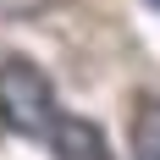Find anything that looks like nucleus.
Here are the masks:
<instances>
[{
    "label": "nucleus",
    "mask_w": 160,
    "mask_h": 160,
    "mask_svg": "<svg viewBox=\"0 0 160 160\" xmlns=\"http://www.w3.org/2000/svg\"><path fill=\"white\" fill-rule=\"evenodd\" d=\"M50 160H111V144L105 132L88 122V116H55L50 127Z\"/></svg>",
    "instance_id": "obj_2"
},
{
    "label": "nucleus",
    "mask_w": 160,
    "mask_h": 160,
    "mask_svg": "<svg viewBox=\"0 0 160 160\" xmlns=\"http://www.w3.org/2000/svg\"><path fill=\"white\" fill-rule=\"evenodd\" d=\"M132 155L160 160V99H144L138 116H132Z\"/></svg>",
    "instance_id": "obj_3"
},
{
    "label": "nucleus",
    "mask_w": 160,
    "mask_h": 160,
    "mask_svg": "<svg viewBox=\"0 0 160 160\" xmlns=\"http://www.w3.org/2000/svg\"><path fill=\"white\" fill-rule=\"evenodd\" d=\"M144 6H155V11H160V0H144Z\"/></svg>",
    "instance_id": "obj_4"
},
{
    "label": "nucleus",
    "mask_w": 160,
    "mask_h": 160,
    "mask_svg": "<svg viewBox=\"0 0 160 160\" xmlns=\"http://www.w3.org/2000/svg\"><path fill=\"white\" fill-rule=\"evenodd\" d=\"M55 88L33 61H0V127L17 138H50L55 127Z\"/></svg>",
    "instance_id": "obj_1"
}]
</instances>
